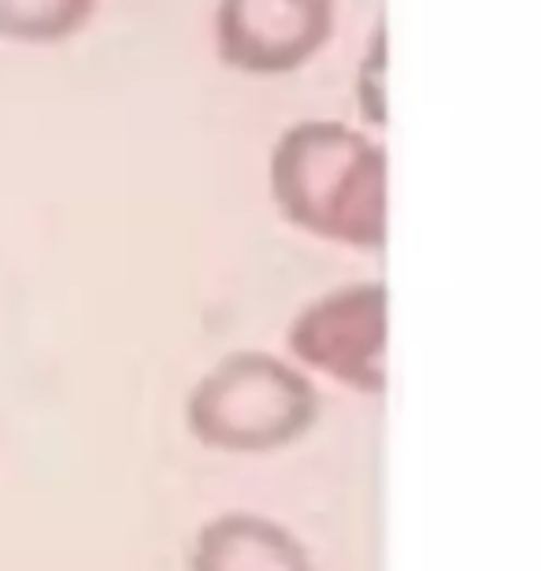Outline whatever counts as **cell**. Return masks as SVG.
Masks as SVG:
<instances>
[{
	"label": "cell",
	"instance_id": "7a4b0ae2",
	"mask_svg": "<svg viewBox=\"0 0 541 571\" xmlns=\"http://www.w3.org/2000/svg\"><path fill=\"white\" fill-rule=\"evenodd\" d=\"M320 393L301 371L270 353H230L193 386L185 424L219 453H275L312 430Z\"/></svg>",
	"mask_w": 541,
	"mask_h": 571
},
{
	"label": "cell",
	"instance_id": "52a82bcc",
	"mask_svg": "<svg viewBox=\"0 0 541 571\" xmlns=\"http://www.w3.org/2000/svg\"><path fill=\"white\" fill-rule=\"evenodd\" d=\"M382 71H386V31L382 23L375 26V41H371V52L360 68V111H368L371 123H386L382 108H386V97H382Z\"/></svg>",
	"mask_w": 541,
	"mask_h": 571
},
{
	"label": "cell",
	"instance_id": "5b68a950",
	"mask_svg": "<svg viewBox=\"0 0 541 571\" xmlns=\"http://www.w3.org/2000/svg\"><path fill=\"white\" fill-rule=\"evenodd\" d=\"M193 571H312V560L282 523L256 512H227L201 527Z\"/></svg>",
	"mask_w": 541,
	"mask_h": 571
},
{
	"label": "cell",
	"instance_id": "8992f818",
	"mask_svg": "<svg viewBox=\"0 0 541 571\" xmlns=\"http://www.w3.org/2000/svg\"><path fill=\"white\" fill-rule=\"evenodd\" d=\"M97 12V0H0V37L8 41H63Z\"/></svg>",
	"mask_w": 541,
	"mask_h": 571
},
{
	"label": "cell",
	"instance_id": "6da1fadb",
	"mask_svg": "<svg viewBox=\"0 0 541 571\" xmlns=\"http://www.w3.org/2000/svg\"><path fill=\"white\" fill-rule=\"evenodd\" d=\"M270 197L293 227L357 249L386 246V148L334 119H304L275 142Z\"/></svg>",
	"mask_w": 541,
	"mask_h": 571
},
{
	"label": "cell",
	"instance_id": "277c9868",
	"mask_svg": "<svg viewBox=\"0 0 541 571\" xmlns=\"http://www.w3.org/2000/svg\"><path fill=\"white\" fill-rule=\"evenodd\" d=\"M334 34V0H219L216 52L245 74H286Z\"/></svg>",
	"mask_w": 541,
	"mask_h": 571
},
{
	"label": "cell",
	"instance_id": "3957f363",
	"mask_svg": "<svg viewBox=\"0 0 541 571\" xmlns=\"http://www.w3.org/2000/svg\"><path fill=\"white\" fill-rule=\"evenodd\" d=\"M289 353L357 393L386 390V286L352 283L304 305L289 323Z\"/></svg>",
	"mask_w": 541,
	"mask_h": 571
}]
</instances>
